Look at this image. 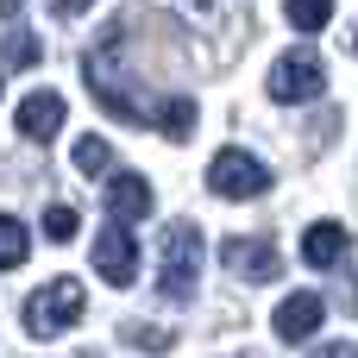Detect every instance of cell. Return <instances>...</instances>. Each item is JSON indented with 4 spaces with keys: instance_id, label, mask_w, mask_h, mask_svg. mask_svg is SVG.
Masks as SVG:
<instances>
[{
    "instance_id": "1",
    "label": "cell",
    "mask_w": 358,
    "mask_h": 358,
    "mask_svg": "<svg viewBox=\"0 0 358 358\" xmlns=\"http://www.w3.org/2000/svg\"><path fill=\"white\" fill-rule=\"evenodd\" d=\"M201 227L195 220H176L164 233V258H157V296L164 302H189L195 283H201Z\"/></svg>"
},
{
    "instance_id": "2",
    "label": "cell",
    "mask_w": 358,
    "mask_h": 358,
    "mask_svg": "<svg viewBox=\"0 0 358 358\" xmlns=\"http://www.w3.org/2000/svg\"><path fill=\"white\" fill-rule=\"evenodd\" d=\"M82 308H88L82 283H76V277H50V283L31 289V302H25V334H31V340H57L63 327L82 321Z\"/></svg>"
},
{
    "instance_id": "3",
    "label": "cell",
    "mask_w": 358,
    "mask_h": 358,
    "mask_svg": "<svg viewBox=\"0 0 358 358\" xmlns=\"http://www.w3.org/2000/svg\"><path fill=\"white\" fill-rule=\"evenodd\" d=\"M208 189H214V195H227V201H252V195H264V189H271V170H264L252 151L227 145V151H214V164H208Z\"/></svg>"
},
{
    "instance_id": "4",
    "label": "cell",
    "mask_w": 358,
    "mask_h": 358,
    "mask_svg": "<svg viewBox=\"0 0 358 358\" xmlns=\"http://www.w3.org/2000/svg\"><path fill=\"white\" fill-rule=\"evenodd\" d=\"M321 88H327V76H321V50H315V44H296L289 57H277V69H271V94H277V101L302 107V101H315Z\"/></svg>"
},
{
    "instance_id": "5",
    "label": "cell",
    "mask_w": 358,
    "mask_h": 358,
    "mask_svg": "<svg viewBox=\"0 0 358 358\" xmlns=\"http://www.w3.org/2000/svg\"><path fill=\"white\" fill-rule=\"evenodd\" d=\"M94 271L113 283V289H132V277H138V239L126 233V227H101V239H94Z\"/></svg>"
},
{
    "instance_id": "6",
    "label": "cell",
    "mask_w": 358,
    "mask_h": 358,
    "mask_svg": "<svg viewBox=\"0 0 358 358\" xmlns=\"http://www.w3.org/2000/svg\"><path fill=\"white\" fill-rule=\"evenodd\" d=\"M220 258H227V271H233V277H245V283H271V277H283L277 245H271V239H258V233L227 239V245H220Z\"/></svg>"
},
{
    "instance_id": "7",
    "label": "cell",
    "mask_w": 358,
    "mask_h": 358,
    "mask_svg": "<svg viewBox=\"0 0 358 358\" xmlns=\"http://www.w3.org/2000/svg\"><path fill=\"white\" fill-rule=\"evenodd\" d=\"M327 321V296L321 289H296V296H283V308H277V340H315V327Z\"/></svg>"
},
{
    "instance_id": "8",
    "label": "cell",
    "mask_w": 358,
    "mask_h": 358,
    "mask_svg": "<svg viewBox=\"0 0 358 358\" xmlns=\"http://www.w3.org/2000/svg\"><path fill=\"white\" fill-rule=\"evenodd\" d=\"M151 214V182L138 176V170H120L113 182H107V220L113 227H132V220H145Z\"/></svg>"
},
{
    "instance_id": "9",
    "label": "cell",
    "mask_w": 358,
    "mask_h": 358,
    "mask_svg": "<svg viewBox=\"0 0 358 358\" xmlns=\"http://www.w3.org/2000/svg\"><path fill=\"white\" fill-rule=\"evenodd\" d=\"M346 252H352V239H346V227H340V220H315V227L302 233V258H308L315 271L346 264Z\"/></svg>"
},
{
    "instance_id": "10",
    "label": "cell",
    "mask_w": 358,
    "mask_h": 358,
    "mask_svg": "<svg viewBox=\"0 0 358 358\" xmlns=\"http://www.w3.org/2000/svg\"><path fill=\"white\" fill-rule=\"evenodd\" d=\"M57 126H63V94L38 88V94L19 101V138H50Z\"/></svg>"
},
{
    "instance_id": "11",
    "label": "cell",
    "mask_w": 358,
    "mask_h": 358,
    "mask_svg": "<svg viewBox=\"0 0 358 358\" xmlns=\"http://www.w3.org/2000/svg\"><path fill=\"white\" fill-rule=\"evenodd\" d=\"M151 126H157L164 138H189V132H195V101H189V94L157 101V107H151Z\"/></svg>"
},
{
    "instance_id": "12",
    "label": "cell",
    "mask_w": 358,
    "mask_h": 358,
    "mask_svg": "<svg viewBox=\"0 0 358 358\" xmlns=\"http://www.w3.org/2000/svg\"><path fill=\"white\" fill-rule=\"evenodd\" d=\"M25 252H31V233H25L13 214H0V271H19Z\"/></svg>"
},
{
    "instance_id": "13",
    "label": "cell",
    "mask_w": 358,
    "mask_h": 358,
    "mask_svg": "<svg viewBox=\"0 0 358 358\" xmlns=\"http://www.w3.org/2000/svg\"><path fill=\"white\" fill-rule=\"evenodd\" d=\"M283 19H289L296 31H321V25L334 19V0H283Z\"/></svg>"
},
{
    "instance_id": "14",
    "label": "cell",
    "mask_w": 358,
    "mask_h": 358,
    "mask_svg": "<svg viewBox=\"0 0 358 358\" xmlns=\"http://www.w3.org/2000/svg\"><path fill=\"white\" fill-rule=\"evenodd\" d=\"M76 170H82V176L113 170V145H107V138H76Z\"/></svg>"
},
{
    "instance_id": "15",
    "label": "cell",
    "mask_w": 358,
    "mask_h": 358,
    "mask_svg": "<svg viewBox=\"0 0 358 358\" xmlns=\"http://www.w3.org/2000/svg\"><path fill=\"white\" fill-rule=\"evenodd\" d=\"M76 227H82V220H76V208H69V201H50V208H44V239L69 245V239H76Z\"/></svg>"
},
{
    "instance_id": "16",
    "label": "cell",
    "mask_w": 358,
    "mask_h": 358,
    "mask_svg": "<svg viewBox=\"0 0 358 358\" xmlns=\"http://www.w3.org/2000/svg\"><path fill=\"white\" fill-rule=\"evenodd\" d=\"M38 57H44V50H38L31 31H13V38H6V63H13V69H31Z\"/></svg>"
},
{
    "instance_id": "17",
    "label": "cell",
    "mask_w": 358,
    "mask_h": 358,
    "mask_svg": "<svg viewBox=\"0 0 358 358\" xmlns=\"http://www.w3.org/2000/svg\"><path fill=\"white\" fill-rule=\"evenodd\" d=\"M126 340H132L138 352H170V346H176L170 327H126Z\"/></svg>"
},
{
    "instance_id": "18",
    "label": "cell",
    "mask_w": 358,
    "mask_h": 358,
    "mask_svg": "<svg viewBox=\"0 0 358 358\" xmlns=\"http://www.w3.org/2000/svg\"><path fill=\"white\" fill-rule=\"evenodd\" d=\"M88 6H94V0H50V13H57V19H76V13H88Z\"/></svg>"
},
{
    "instance_id": "19",
    "label": "cell",
    "mask_w": 358,
    "mask_h": 358,
    "mask_svg": "<svg viewBox=\"0 0 358 358\" xmlns=\"http://www.w3.org/2000/svg\"><path fill=\"white\" fill-rule=\"evenodd\" d=\"M25 13V0H0V19H19Z\"/></svg>"
},
{
    "instance_id": "20",
    "label": "cell",
    "mask_w": 358,
    "mask_h": 358,
    "mask_svg": "<svg viewBox=\"0 0 358 358\" xmlns=\"http://www.w3.org/2000/svg\"><path fill=\"white\" fill-rule=\"evenodd\" d=\"M315 358H352V352H346V346H321Z\"/></svg>"
}]
</instances>
